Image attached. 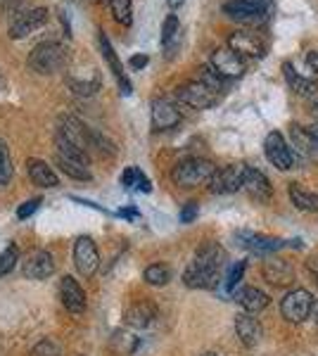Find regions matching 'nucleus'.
Segmentation results:
<instances>
[{"mask_svg": "<svg viewBox=\"0 0 318 356\" xmlns=\"http://www.w3.org/2000/svg\"><path fill=\"white\" fill-rule=\"evenodd\" d=\"M67 60H69V53L65 45L57 41H43L29 53L26 65L31 72L40 74V76H50V74H55V72H62V69L67 67Z\"/></svg>", "mask_w": 318, "mask_h": 356, "instance_id": "obj_1", "label": "nucleus"}, {"mask_svg": "<svg viewBox=\"0 0 318 356\" xmlns=\"http://www.w3.org/2000/svg\"><path fill=\"white\" fill-rule=\"evenodd\" d=\"M214 171H216V166H214L209 159L190 157V159H183V162H178L173 166L171 178H173V183L181 188H198V186H205V183L212 181Z\"/></svg>", "mask_w": 318, "mask_h": 356, "instance_id": "obj_2", "label": "nucleus"}, {"mask_svg": "<svg viewBox=\"0 0 318 356\" xmlns=\"http://www.w3.org/2000/svg\"><path fill=\"white\" fill-rule=\"evenodd\" d=\"M311 307H314L311 292L299 288L285 295V300L280 302V314H283V318L290 321V323H302V321L309 318Z\"/></svg>", "mask_w": 318, "mask_h": 356, "instance_id": "obj_3", "label": "nucleus"}, {"mask_svg": "<svg viewBox=\"0 0 318 356\" xmlns=\"http://www.w3.org/2000/svg\"><path fill=\"white\" fill-rule=\"evenodd\" d=\"M209 67L218 74V76H223L225 81H230V79H240L242 74H245V69H247L245 57L233 53L228 45H225V48L214 50L212 60H209Z\"/></svg>", "mask_w": 318, "mask_h": 356, "instance_id": "obj_4", "label": "nucleus"}, {"mask_svg": "<svg viewBox=\"0 0 318 356\" xmlns=\"http://www.w3.org/2000/svg\"><path fill=\"white\" fill-rule=\"evenodd\" d=\"M176 97H178V102L193 107V110H207V107L216 105L218 93H214V90H209L205 83H200L198 79H195V81H188V83L178 86Z\"/></svg>", "mask_w": 318, "mask_h": 356, "instance_id": "obj_5", "label": "nucleus"}, {"mask_svg": "<svg viewBox=\"0 0 318 356\" xmlns=\"http://www.w3.org/2000/svg\"><path fill=\"white\" fill-rule=\"evenodd\" d=\"M245 164H228L223 169H216L209 181V191L214 195H230L238 193L242 188V178H245Z\"/></svg>", "mask_w": 318, "mask_h": 356, "instance_id": "obj_6", "label": "nucleus"}, {"mask_svg": "<svg viewBox=\"0 0 318 356\" xmlns=\"http://www.w3.org/2000/svg\"><path fill=\"white\" fill-rule=\"evenodd\" d=\"M228 48L240 57H254V60H262L266 55V43L259 33L250 31V29H240L228 36Z\"/></svg>", "mask_w": 318, "mask_h": 356, "instance_id": "obj_7", "label": "nucleus"}, {"mask_svg": "<svg viewBox=\"0 0 318 356\" xmlns=\"http://www.w3.org/2000/svg\"><path fill=\"white\" fill-rule=\"evenodd\" d=\"M74 264H77L79 273L86 275V278H90L100 268V252H97L93 238L81 235L77 243H74Z\"/></svg>", "mask_w": 318, "mask_h": 356, "instance_id": "obj_8", "label": "nucleus"}, {"mask_svg": "<svg viewBox=\"0 0 318 356\" xmlns=\"http://www.w3.org/2000/svg\"><path fill=\"white\" fill-rule=\"evenodd\" d=\"M48 8H29L22 15H17L15 19H10V38H26L29 33H33L48 22Z\"/></svg>", "mask_w": 318, "mask_h": 356, "instance_id": "obj_9", "label": "nucleus"}, {"mask_svg": "<svg viewBox=\"0 0 318 356\" xmlns=\"http://www.w3.org/2000/svg\"><path fill=\"white\" fill-rule=\"evenodd\" d=\"M264 152H266V159H269L276 169L287 171V169H292V166H294V152L290 150V145H287L285 138H283L278 131H273V134L266 136Z\"/></svg>", "mask_w": 318, "mask_h": 356, "instance_id": "obj_10", "label": "nucleus"}, {"mask_svg": "<svg viewBox=\"0 0 318 356\" xmlns=\"http://www.w3.org/2000/svg\"><path fill=\"white\" fill-rule=\"evenodd\" d=\"M223 264H225V250H223V247L218 243H205V245H200L198 252H195V259H193L190 266L198 268V271H205V273L221 275Z\"/></svg>", "mask_w": 318, "mask_h": 356, "instance_id": "obj_11", "label": "nucleus"}, {"mask_svg": "<svg viewBox=\"0 0 318 356\" xmlns=\"http://www.w3.org/2000/svg\"><path fill=\"white\" fill-rule=\"evenodd\" d=\"M22 273L29 280H45L55 273V259L48 250H33L22 264Z\"/></svg>", "mask_w": 318, "mask_h": 356, "instance_id": "obj_12", "label": "nucleus"}, {"mask_svg": "<svg viewBox=\"0 0 318 356\" xmlns=\"http://www.w3.org/2000/svg\"><path fill=\"white\" fill-rule=\"evenodd\" d=\"M262 275L269 285L273 288H287L294 280V268L290 261L280 259V257H271L262 264Z\"/></svg>", "mask_w": 318, "mask_h": 356, "instance_id": "obj_13", "label": "nucleus"}, {"mask_svg": "<svg viewBox=\"0 0 318 356\" xmlns=\"http://www.w3.org/2000/svg\"><path fill=\"white\" fill-rule=\"evenodd\" d=\"M181 124V110L173 105L166 97H159V100L152 102V129L154 131H169L176 129Z\"/></svg>", "mask_w": 318, "mask_h": 356, "instance_id": "obj_14", "label": "nucleus"}, {"mask_svg": "<svg viewBox=\"0 0 318 356\" xmlns=\"http://www.w3.org/2000/svg\"><path fill=\"white\" fill-rule=\"evenodd\" d=\"M60 300L69 314L79 316L86 312V292L72 275H65V278L60 280Z\"/></svg>", "mask_w": 318, "mask_h": 356, "instance_id": "obj_15", "label": "nucleus"}, {"mask_svg": "<svg viewBox=\"0 0 318 356\" xmlns=\"http://www.w3.org/2000/svg\"><path fill=\"white\" fill-rule=\"evenodd\" d=\"M97 45H100V53L107 60V65H109V69H112V74L117 76L119 88H121V95H131L133 88H131L129 79H126V74H124V67H121L119 55L114 53V48H112V43H109V38H107L105 31H97Z\"/></svg>", "mask_w": 318, "mask_h": 356, "instance_id": "obj_16", "label": "nucleus"}, {"mask_svg": "<svg viewBox=\"0 0 318 356\" xmlns=\"http://www.w3.org/2000/svg\"><path fill=\"white\" fill-rule=\"evenodd\" d=\"M235 335L245 347H257L264 337V328L252 314H238L235 316Z\"/></svg>", "mask_w": 318, "mask_h": 356, "instance_id": "obj_17", "label": "nucleus"}, {"mask_svg": "<svg viewBox=\"0 0 318 356\" xmlns=\"http://www.w3.org/2000/svg\"><path fill=\"white\" fill-rule=\"evenodd\" d=\"M223 13L230 17V19L240 22V24H247V26H259L264 24L266 19H269V15L259 13V10L250 8L247 3H242V0H228V3L223 5Z\"/></svg>", "mask_w": 318, "mask_h": 356, "instance_id": "obj_18", "label": "nucleus"}, {"mask_svg": "<svg viewBox=\"0 0 318 356\" xmlns=\"http://www.w3.org/2000/svg\"><path fill=\"white\" fill-rule=\"evenodd\" d=\"M242 188L250 193V197L259 200V202H269L273 197V186L269 183L259 169H245V178H242Z\"/></svg>", "mask_w": 318, "mask_h": 356, "instance_id": "obj_19", "label": "nucleus"}, {"mask_svg": "<svg viewBox=\"0 0 318 356\" xmlns=\"http://www.w3.org/2000/svg\"><path fill=\"white\" fill-rule=\"evenodd\" d=\"M240 247H247V250L257 252V254H273L280 247H285V243L278 238H269V235H259V233H238L235 235Z\"/></svg>", "mask_w": 318, "mask_h": 356, "instance_id": "obj_20", "label": "nucleus"}, {"mask_svg": "<svg viewBox=\"0 0 318 356\" xmlns=\"http://www.w3.org/2000/svg\"><path fill=\"white\" fill-rule=\"evenodd\" d=\"M26 174L31 178L33 186H40V188H57L60 186V178L53 171V166L43 159H36V157H29L26 159Z\"/></svg>", "mask_w": 318, "mask_h": 356, "instance_id": "obj_21", "label": "nucleus"}, {"mask_svg": "<svg viewBox=\"0 0 318 356\" xmlns=\"http://www.w3.org/2000/svg\"><path fill=\"white\" fill-rule=\"evenodd\" d=\"M283 76H285V81L290 86L292 93H297L302 97H314L318 93V81L302 76V74L294 69L292 62H283Z\"/></svg>", "mask_w": 318, "mask_h": 356, "instance_id": "obj_22", "label": "nucleus"}, {"mask_svg": "<svg viewBox=\"0 0 318 356\" xmlns=\"http://www.w3.org/2000/svg\"><path fill=\"white\" fill-rule=\"evenodd\" d=\"M154 318H157V312H154V307L150 302H138L126 312V323L136 330L150 328V325L154 323Z\"/></svg>", "mask_w": 318, "mask_h": 356, "instance_id": "obj_23", "label": "nucleus"}, {"mask_svg": "<svg viewBox=\"0 0 318 356\" xmlns=\"http://www.w3.org/2000/svg\"><path fill=\"white\" fill-rule=\"evenodd\" d=\"M235 300H238L240 307L245 309L247 314H252V316H257L259 312H264V309L271 304V297L266 295L264 290H259V288H245V290H240L238 295H235Z\"/></svg>", "mask_w": 318, "mask_h": 356, "instance_id": "obj_24", "label": "nucleus"}, {"mask_svg": "<svg viewBox=\"0 0 318 356\" xmlns=\"http://www.w3.org/2000/svg\"><path fill=\"white\" fill-rule=\"evenodd\" d=\"M55 154L69 159V162H77L81 166H86V169L90 166V154L86 150H81L79 145H74V143H69L67 138L60 136L57 131H55Z\"/></svg>", "mask_w": 318, "mask_h": 356, "instance_id": "obj_25", "label": "nucleus"}, {"mask_svg": "<svg viewBox=\"0 0 318 356\" xmlns=\"http://www.w3.org/2000/svg\"><path fill=\"white\" fill-rule=\"evenodd\" d=\"M183 283L195 290H214L218 283H221V275L205 273V271H198V268L188 266L186 273H183Z\"/></svg>", "mask_w": 318, "mask_h": 356, "instance_id": "obj_26", "label": "nucleus"}, {"mask_svg": "<svg viewBox=\"0 0 318 356\" xmlns=\"http://www.w3.org/2000/svg\"><path fill=\"white\" fill-rule=\"evenodd\" d=\"M287 195H290L292 204L297 207L299 211H318V195L306 191V188H302L299 183H290Z\"/></svg>", "mask_w": 318, "mask_h": 356, "instance_id": "obj_27", "label": "nucleus"}, {"mask_svg": "<svg viewBox=\"0 0 318 356\" xmlns=\"http://www.w3.org/2000/svg\"><path fill=\"white\" fill-rule=\"evenodd\" d=\"M178 38H181V22H178L176 15H169L164 19V26H161V45L166 50V57L173 55L178 45Z\"/></svg>", "mask_w": 318, "mask_h": 356, "instance_id": "obj_28", "label": "nucleus"}, {"mask_svg": "<svg viewBox=\"0 0 318 356\" xmlns=\"http://www.w3.org/2000/svg\"><path fill=\"white\" fill-rule=\"evenodd\" d=\"M143 278H145V283L154 285V288H164L171 280V268L166 266V264H152V266L145 268Z\"/></svg>", "mask_w": 318, "mask_h": 356, "instance_id": "obj_29", "label": "nucleus"}, {"mask_svg": "<svg viewBox=\"0 0 318 356\" xmlns=\"http://www.w3.org/2000/svg\"><path fill=\"white\" fill-rule=\"evenodd\" d=\"M198 81H200V83H205L207 88L214 90V93H223V90H225V83H228L223 76H218V74L214 72V69H212L209 65H202V67L198 69Z\"/></svg>", "mask_w": 318, "mask_h": 356, "instance_id": "obj_30", "label": "nucleus"}, {"mask_svg": "<svg viewBox=\"0 0 318 356\" xmlns=\"http://www.w3.org/2000/svg\"><path fill=\"white\" fill-rule=\"evenodd\" d=\"M55 164L60 166L62 174H67L69 178H74V181H90V178H93L86 166H81L77 162H69V159L60 157V154H55Z\"/></svg>", "mask_w": 318, "mask_h": 356, "instance_id": "obj_31", "label": "nucleus"}, {"mask_svg": "<svg viewBox=\"0 0 318 356\" xmlns=\"http://www.w3.org/2000/svg\"><path fill=\"white\" fill-rule=\"evenodd\" d=\"M121 186L124 188H141L143 193H150L152 191V186H150V181L145 176H143L141 169H136V166H129V169L121 174Z\"/></svg>", "mask_w": 318, "mask_h": 356, "instance_id": "obj_32", "label": "nucleus"}, {"mask_svg": "<svg viewBox=\"0 0 318 356\" xmlns=\"http://www.w3.org/2000/svg\"><path fill=\"white\" fill-rule=\"evenodd\" d=\"M109 10H112V17L121 26L133 24V3L131 0H109Z\"/></svg>", "mask_w": 318, "mask_h": 356, "instance_id": "obj_33", "label": "nucleus"}, {"mask_svg": "<svg viewBox=\"0 0 318 356\" xmlns=\"http://www.w3.org/2000/svg\"><path fill=\"white\" fill-rule=\"evenodd\" d=\"M69 88L74 90L77 95H84V97H88V95H95L97 90H100V79L97 76H90L88 81L86 79H69Z\"/></svg>", "mask_w": 318, "mask_h": 356, "instance_id": "obj_34", "label": "nucleus"}, {"mask_svg": "<svg viewBox=\"0 0 318 356\" xmlns=\"http://www.w3.org/2000/svg\"><path fill=\"white\" fill-rule=\"evenodd\" d=\"M13 159H10V150H8V143L0 138V186H8L13 181Z\"/></svg>", "mask_w": 318, "mask_h": 356, "instance_id": "obj_35", "label": "nucleus"}, {"mask_svg": "<svg viewBox=\"0 0 318 356\" xmlns=\"http://www.w3.org/2000/svg\"><path fill=\"white\" fill-rule=\"evenodd\" d=\"M290 138H292V147L297 150L299 154H311V147H309V136H306V129L299 124H292L290 126ZM292 150V152H294Z\"/></svg>", "mask_w": 318, "mask_h": 356, "instance_id": "obj_36", "label": "nucleus"}, {"mask_svg": "<svg viewBox=\"0 0 318 356\" xmlns=\"http://www.w3.org/2000/svg\"><path fill=\"white\" fill-rule=\"evenodd\" d=\"M29 356H60V347L53 340H40Z\"/></svg>", "mask_w": 318, "mask_h": 356, "instance_id": "obj_37", "label": "nucleus"}, {"mask_svg": "<svg viewBox=\"0 0 318 356\" xmlns=\"http://www.w3.org/2000/svg\"><path fill=\"white\" fill-rule=\"evenodd\" d=\"M3 10L10 19H15L17 15H22L24 10H29V0H8V3L3 5Z\"/></svg>", "mask_w": 318, "mask_h": 356, "instance_id": "obj_38", "label": "nucleus"}, {"mask_svg": "<svg viewBox=\"0 0 318 356\" xmlns=\"http://www.w3.org/2000/svg\"><path fill=\"white\" fill-rule=\"evenodd\" d=\"M38 207H40V197H36V200H29V202H24L17 209V219L19 221H24V219H29V216L33 214V211H38Z\"/></svg>", "mask_w": 318, "mask_h": 356, "instance_id": "obj_39", "label": "nucleus"}, {"mask_svg": "<svg viewBox=\"0 0 318 356\" xmlns=\"http://www.w3.org/2000/svg\"><path fill=\"white\" fill-rule=\"evenodd\" d=\"M198 202H188L186 207L181 209V221L183 223H190V221H195L198 219Z\"/></svg>", "mask_w": 318, "mask_h": 356, "instance_id": "obj_40", "label": "nucleus"}, {"mask_svg": "<svg viewBox=\"0 0 318 356\" xmlns=\"http://www.w3.org/2000/svg\"><path fill=\"white\" fill-rule=\"evenodd\" d=\"M242 271H245V261H238V264H235V268H233V271H230V275H228V290H233L235 285L240 283Z\"/></svg>", "mask_w": 318, "mask_h": 356, "instance_id": "obj_41", "label": "nucleus"}, {"mask_svg": "<svg viewBox=\"0 0 318 356\" xmlns=\"http://www.w3.org/2000/svg\"><path fill=\"white\" fill-rule=\"evenodd\" d=\"M242 3H247L250 8L259 10V13H264V15H269L271 8H273V0H242Z\"/></svg>", "mask_w": 318, "mask_h": 356, "instance_id": "obj_42", "label": "nucleus"}, {"mask_svg": "<svg viewBox=\"0 0 318 356\" xmlns=\"http://www.w3.org/2000/svg\"><path fill=\"white\" fill-rule=\"evenodd\" d=\"M148 62H150L148 55H133L131 60H129V67L133 69V72H141V69L148 67Z\"/></svg>", "mask_w": 318, "mask_h": 356, "instance_id": "obj_43", "label": "nucleus"}, {"mask_svg": "<svg viewBox=\"0 0 318 356\" xmlns=\"http://www.w3.org/2000/svg\"><path fill=\"white\" fill-rule=\"evenodd\" d=\"M306 136H309V147H311V152H318V124L309 126V129H306Z\"/></svg>", "mask_w": 318, "mask_h": 356, "instance_id": "obj_44", "label": "nucleus"}, {"mask_svg": "<svg viewBox=\"0 0 318 356\" xmlns=\"http://www.w3.org/2000/svg\"><path fill=\"white\" fill-rule=\"evenodd\" d=\"M306 271L311 273V278L318 283V257H311L309 261H306Z\"/></svg>", "mask_w": 318, "mask_h": 356, "instance_id": "obj_45", "label": "nucleus"}, {"mask_svg": "<svg viewBox=\"0 0 318 356\" xmlns=\"http://www.w3.org/2000/svg\"><path fill=\"white\" fill-rule=\"evenodd\" d=\"M306 65H309L311 72L318 74V50H316V53H309V55H306Z\"/></svg>", "mask_w": 318, "mask_h": 356, "instance_id": "obj_46", "label": "nucleus"}, {"mask_svg": "<svg viewBox=\"0 0 318 356\" xmlns=\"http://www.w3.org/2000/svg\"><path fill=\"white\" fill-rule=\"evenodd\" d=\"M119 216H124V219H136L138 211H136V209H121V211H119Z\"/></svg>", "mask_w": 318, "mask_h": 356, "instance_id": "obj_47", "label": "nucleus"}, {"mask_svg": "<svg viewBox=\"0 0 318 356\" xmlns=\"http://www.w3.org/2000/svg\"><path fill=\"white\" fill-rule=\"evenodd\" d=\"M166 3H169V8H171V10H178L183 3H186V0H166Z\"/></svg>", "mask_w": 318, "mask_h": 356, "instance_id": "obj_48", "label": "nucleus"}, {"mask_svg": "<svg viewBox=\"0 0 318 356\" xmlns=\"http://www.w3.org/2000/svg\"><path fill=\"white\" fill-rule=\"evenodd\" d=\"M311 117L318 119V100H316V102H311Z\"/></svg>", "mask_w": 318, "mask_h": 356, "instance_id": "obj_49", "label": "nucleus"}, {"mask_svg": "<svg viewBox=\"0 0 318 356\" xmlns=\"http://www.w3.org/2000/svg\"><path fill=\"white\" fill-rule=\"evenodd\" d=\"M311 312H314V318H316V323H318V300L314 302V307H311Z\"/></svg>", "mask_w": 318, "mask_h": 356, "instance_id": "obj_50", "label": "nucleus"}, {"mask_svg": "<svg viewBox=\"0 0 318 356\" xmlns=\"http://www.w3.org/2000/svg\"><path fill=\"white\" fill-rule=\"evenodd\" d=\"M202 356H218V354H212V352H209V354H202Z\"/></svg>", "mask_w": 318, "mask_h": 356, "instance_id": "obj_51", "label": "nucleus"}, {"mask_svg": "<svg viewBox=\"0 0 318 356\" xmlns=\"http://www.w3.org/2000/svg\"><path fill=\"white\" fill-rule=\"evenodd\" d=\"M0 275H5V271H3V266H0Z\"/></svg>", "mask_w": 318, "mask_h": 356, "instance_id": "obj_52", "label": "nucleus"}, {"mask_svg": "<svg viewBox=\"0 0 318 356\" xmlns=\"http://www.w3.org/2000/svg\"><path fill=\"white\" fill-rule=\"evenodd\" d=\"M0 81H3V79H0Z\"/></svg>", "mask_w": 318, "mask_h": 356, "instance_id": "obj_53", "label": "nucleus"}]
</instances>
